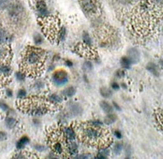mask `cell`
Instances as JSON below:
<instances>
[{"mask_svg": "<svg viewBox=\"0 0 163 159\" xmlns=\"http://www.w3.org/2000/svg\"><path fill=\"white\" fill-rule=\"evenodd\" d=\"M34 148L37 150V151H38V152H43V151L45 150V147H44V146H41V145H36L34 147Z\"/></svg>", "mask_w": 163, "mask_h": 159, "instance_id": "obj_39", "label": "cell"}, {"mask_svg": "<svg viewBox=\"0 0 163 159\" xmlns=\"http://www.w3.org/2000/svg\"><path fill=\"white\" fill-rule=\"evenodd\" d=\"M10 57V50L4 44H0V63H6Z\"/></svg>", "mask_w": 163, "mask_h": 159, "instance_id": "obj_9", "label": "cell"}, {"mask_svg": "<svg viewBox=\"0 0 163 159\" xmlns=\"http://www.w3.org/2000/svg\"><path fill=\"white\" fill-rule=\"evenodd\" d=\"M116 75H117L118 78H121V77L124 76V72H123L122 70H119L118 72H116Z\"/></svg>", "mask_w": 163, "mask_h": 159, "instance_id": "obj_42", "label": "cell"}, {"mask_svg": "<svg viewBox=\"0 0 163 159\" xmlns=\"http://www.w3.org/2000/svg\"><path fill=\"white\" fill-rule=\"evenodd\" d=\"M8 16L10 22L15 25L20 26L23 22V19L25 16V9L22 3L19 1L12 2L8 7Z\"/></svg>", "mask_w": 163, "mask_h": 159, "instance_id": "obj_5", "label": "cell"}, {"mask_svg": "<svg viewBox=\"0 0 163 159\" xmlns=\"http://www.w3.org/2000/svg\"><path fill=\"white\" fill-rule=\"evenodd\" d=\"M119 1L120 3H130L132 0H118Z\"/></svg>", "mask_w": 163, "mask_h": 159, "instance_id": "obj_47", "label": "cell"}, {"mask_svg": "<svg viewBox=\"0 0 163 159\" xmlns=\"http://www.w3.org/2000/svg\"><path fill=\"white\" fill-rule=\"evenodd\" d=\"M19 107L24 110V112L35 116L44 115L49 110L46 103L39 98H31L28 100L22 99L19 102Z\"/></svg>", "mask_w": 163, "mask_h": 159, "instance_id": "obj_4", "label": "cell"}, {"mask_svg": "<svg viewBox=\"0 0 163 159\" xmlns=\"http://www.w3.org/2000/svg\"><path fill=\"white\" fill-rule=\"evenodd\" d=\"M110 151L108 148H106L105 147H100V150H99V152L97 155V158H106L110 156Z\"/></svg>", "mask_w": 163, "mask_h": 159, "instance_id": "obj_16", "label": "cell"}, {"mask_svg": "<svg viewBox=\"0 0 163 159\" xmlns=\"http://www.w3.org/2000/svg\"><path fill=\"white\" fill-rule=\"evenodd\" d=\"M80 5L83 10L89 16H95L98 11L96 0H80Z\"/></svg>", "mask_w": 163, "mask_h": 159, "instance_id": "obj_6", "label": "cell"}, {"mask_svg": "<svg viewBox=\"0 0 163 159\" xmlns=\"http://www.w3.org/2000/svg\"><path fill=\"white\" fill-rule=\"evenodd\" d=\"M6 138H7V134H5V133H3V132H1V131H0V141L6 140Z\"/></svg>", "mask_w": 163, "mask_h": 159, "instance_id": "obj_40", "label": "cell"}, {"mask_svg": "<svg viewBox=\"0 0 163 159\" xmlns=\"http://www.w3.org/2000/svg\"><path fill=\"white\" fill-rule=\"evenodd\" d=\"M48 100H49L51 104H60V103L63 101V99H62V97L59 96L58 94H50V96L48 97Z\"/></svg>", "mask_w": 163, "mask_h": 159, "instance_id": "obj_17", "label": "cell"}, {"mask_svg": "<svg viewBox=\"0 0 163 159\" xmlns=\"http://www.w3.org/2000/svg\"><path fill=\"white\" fill-rule=\"evenodd\" d=\"M10 41V35L3 27L0 26V44H4Z\"/></svg>", "mask_w": 163, "mask_h": 159, "instance_id": "obj_12", "label": "cell"}, {"mask_svg": "<svg viewBox=\"0 0 163 159\" xmlns=\"http://www.w3.org/2000/svg\"><path fill=\"white\" fill-rule=\"evenodd\" d=\"M74 127L81 141L87 145L104 147L112 142L110 134L103 127H97L90 123H76Z\"/></svg>", "mask_w": 163, "mask_h": 159, "instance_id": "obj_1", "label": "cell"}, {"mask_svg": "<svg viewBox=\"0 0 163 159\" xmlns=\"http://www.w3.org/2000/svg\"><path fill=\"white\" fill-rule=\"evenodd\" d=\"M27 96V92H26L24 89H20L18 91V94H17V97L19 98V99H25V97Z\"/></svg>", "mask_w": 163, "mask_h": 159, "instance_id": "obj_34", "label": "cell"}, {"mask_svg": "<svg viewBox=\"0 0 163 159\" xmlns=\"http://www.w3.org/2000/svg\"><path fill=\"white\" fill-rule=\"evenodd\" d=\"M6 94H7V96H9V97L12 96V92H11V90H10V89H7Z\"/></svg>", "mask_w": 163, "mask_h": 159, "instance_id": "obj_45", "label": "cell"}, {"mask_svg": "<svg viewBox=\"0 0 163 159\" xmlns=\"http://www.w3.org/2000/svg\"><path fill=\"white\" fill-rule=\"evenodd\" d=\"M91 155L90 154H79V155H76V158H89L91 157Z\"/></svg>", "mask_w": 163, "mask_h": 159, "instance_id": "obj_37", "label": "cell"}, {"mask_svg": "<svg viewBox=\"0 0 163 159\" xmlns=\"http://www.w3.org/2000/svg\"><path fill=\"white\" fill-rule=\"evenodd\" d=\"M113 104H114V106H115V109H117V110H118V111H120V106H118V104H117V103L114 102Z\"/></svg>", "mask_w": 163, "mask_h": 159, "instance_id": "obj_46", "label": "cell"}, {"mask_svg": "<svg viewBox=\"0 0 163 159\" xmlns=\"http://www.w3.org/2000/svg\"><path fill=\"white\" fill-rule=\"evenodd\" d=\"M5 124L9 128H14L16 125V120L14 118L9 117L5 119Z\"/></svg>", "mask_w": 163, "mask_h": 159, "instance_id": "obj_20", "label": "cell"}, {"mask_svg": "<svg viewBox=\"0 0 163 159\" xmlns=\"http://www.w3.org/2000/svg\"><path fill=\"white\" fill-rule=\"evenodd\" d=\"M0 107L3 111H5V112L9 111V106H7V104H5V103L0 102Z\"/></svg>", "mask_w": 163, "mask_h": 159, "instance_id": "obj_38", "label": "cell"}, {"mask_svg": "<svg viewBox=\"0 0 163 159\" xmlns=\"http://www.w3.org/2000/svg\"><path fill=\"white\" fill-rule=\"evenodd\" d=\"M48 143L50 144L51 149L57 155L63 157L69 156L68 151V140L63 134V128H52L48 132Z\"/></svg>", "mask_w": 163, "mask_h": 159, "instance_id": "obj_3", "label": "cell"}, {"mask_svg": "<svg viewBox=\"0 0 163 159\" xmlns=\"http://www.w3.org/2000/svg\"><path fill=\"white\" fill-rule=\"evenodd\" d=\"M28 137H27V136H24V137L21 138V140L17 142V146H16L17 149H22V148H23L28 143Z\"/></svg>", "mask_w": 163, "mask_h": 159, "instance_id": "obj_23", "label": "cell"}, {"mask_svg": "<svg viewBox=\"0 0 163 159\" xmlns=\"http://www.w3.org/2000/svg\"><path fill=\"white\" fill-rule=\"evenodd\" d=\"M16 79H17L18 81H24V80H25V78H26L25 74L22 72H16Z\"/></svg>", "mask_w": 163, "mask_h": 159, "instance_id": "obj_33", "label": "cell"}, {"mask_svg": "<svg viewBox=\"0 0 163 159\" xmlns=\"http://www.w3.org/2000/svg\"><path fill=\"white\" fill-rule=\"evenodd\" d=\"M120 64H121V66H122L124 69H129L130 66H131V60H129L128 57H123L121 60H120Z\"/></svg>", "mask_w": 163, "mask_h": 159, "instance_id": "obj_24", "label": "cell"}, {"mask_svg": "<svg viewBox=\"0 0 163 159\" xmlns=\"http://www.w3.org/2000/svg\"><path fill=\"white\" fill-rule=\"evenodd\" d=\"M147 68H148V70L150 71V72H151L152 73H154L155 75L158 74L156 65H155V64H153V63H150V64L148 65Z\"/></svg>", "mask_w": 163, "mask_h": 159, "instance_id": "obj_30", "label": "cell"}, {"mask_svg": "<svg viewBox=\"0 0 163 159\" xmlns=\"http://www.w3.org/2000/svg\"><path fill=\"white\" fill-rule=\"evenodd\" d=\"M67 36V31L65 27H61L58 31V34H57V37H58V40L63 41L66 38Z\"/></svg>", "mask_w": 163, "mask_h": 159, "instance_id": "obj_25", "label": "cell"}, {"mask_svg": "<svg viewBox=\"0 0 163 159\" xmlns=\"http://www.w3.org/2000/svg\"><path fill=\"white\" fill-rule=\"evenodd\" d=\"M115 137L118 138V139H120V138L122 137V134L120 133V131L119 130L115 131Z\"/></svg>", "mask_w": 163, "mask_h": 159, "instance_id": "obj_41", "label": "cell"}, {"mask_svg": "<svg viewBox=\"0 0 163 159\" xmlns=\"http://www.w3.org/2000/svg\"><path fill=\"white\" fill-rule=\"evenodd\" d=\"M52 80L57 86H62L68 83L69 81V76L67 74L66 72L63 70L57 71L53 75H52Z\"/></svg>", "mask_w": 163, "mask_h": 159, "instance_id": "obj_8", "label": "cell"}, {"mask_svg": "<svg viewBox=\"0 0 163 159\" xmlns=\"http://www.w3.org/2000/svg\"><path fill=\"white\" fill-rule=\"evenodd\" d=\"M116 121V117L112 113H109V115L105 117L104 122L105 124H112Z\"/></svg>", "mask_w": 163, "mask_h": 159, "instance_id": "obj_19", "label": "cell"}, {"mask_svg": "<svg viewBox=\"0 0 163 159\" xmlns=\"http://www.w3.org/2000/svg\"><path fill=\"white\" fill-rule=\"evenodd\" d=\"M11 3H12V0H0V9H8V7L10 6Z\"/></svg>", "mask_w": 163, "mask_h": 159, "instance_id": "obj_28", "label": "cell"}, {"mask_svg": "<svg viewBox=\"0 0 163 159\" xmlns=\"http://www.w3.org/2000/svg\"><path fill=\"white\" fill-rule=\"evenodd\" d=\"M45 51L41 49L28 47L27 48L22 56V68L23 72L33 76L41 72L44 67Z\"/></svg>", "mask_w": 163, "mask_h": 159, "instance_id": "obj_2", "label": "cell"}, {"mask_svg": "<svg viewBox=\"0 0 163 159\" xmlns=\"http://www.w3.org/2000/svg\"><path fill=\"white\" fill-rule=\"evenodd\" d=\"M11 73V69L5 63H0V75L3 77H9Z\"/></svg>", "mask_w": 163, "mask_h": 159, "instance_id": "obj_14", "label": "cell"}, {"mask_svg": "<svg viewBox=\"0 0 163 159\" xmlns=\"http://www.w3.org/2000/svg\"><path fill=\"white\" fill-rule=\"evenodd\" d=\"M100 106H101V108L103 109L104 112H106V113H112L113 112V107L111 106L110 103H108L107 101H102L100 103Z\"/></svg>", "mask_w": 163, "mask_h": 159, "instance_id": "obj_18", "label": "cell"}, {"mask_svg": "<svg viewBox=\"0 0 163 159\" xmlns=\"http://www.w3.org/2000/svg\"><path fill=\"white\" fill-rule=\"evenodd\" d=\"M33 39H34L35 44H37V45H39V44H42L43 38H42V37H41L40 34H38V33H36V34L34 35V37H33Z\"/></svg>", "mask_w": 163, "mask_h": 159, "instance_id": "obj_32", "label": "cell"}, {"mask_svg": "<svg viewBox=\"0 0 163 159\" xmlns=\"http://www.w3.org/2000/svg\"><path fill=\"white\" fill-rule=\"evenodd\" d=\"M63 134L68 141H72V140H75L76 132L74 128L72 127H66V128H63Z\"/></svg>", "mask_w": 163, "mask_h": 159, "instance_id": "obj_10", "label": "cell"}, {"mask_svg": "<svg viewBox=\"0 0 163 159\" xmlns=\"http://www.w3.org/2000/svg\"><path fill=\"white\" fill-rule=\"evenodd\" d=\"M91 124L94 125V126H97V127H103V123L99 120H92V121L89 122Z\"/></svg>", "mask_w": 163, "mask_h": 159, "instance_id": "obj_35", "label": "cell"}, {"mask_svg": "<svg viewBox=\"0 0 163 159\" xmlns=\"http://www.w3.org/2000/svg\"><path fill=\"white\" fill-rule=\"evenodd\" d=\"M156 9H163V0H148Z\"/></svg>", "mask_w": 163, "mask_h": 159, "instance_id": "obj_27", "label": "cell"}, {"mask_svg": "<svg viewBox=\"0 0 163 159\" xmlns=\"http://www.w3.org/2000/svg\"><path fill=\"white\" fill-rule=\"evenodd\" d=\"M35 9L39 18L46 19L49 17V9L44 0H36L35 1Z\"/></svg>", "mask_w": 163, "mask_h": 159, "instance_id": "obj_7", "label": "cell"}, {"mask_svg": "<svg viewBox=\"0 0 163 159\" xmlns=\"http://www.w3.org/2000/svg\"><path fill=\"white\" fill-rule=\"evenodd\" d=\"M75 89L74 87H69L63 91V94L67 97H72L75 94Z\"/></svg>", "mask_w": 163, "mask_h": 159, "instance_id": "obj_26", "label": "cell"}, {"mask_svg": "<svg viewBox=\"0 0 163 159\" xmlns=\"http://www.w3.org/2000/svg\"><path fill=\"white\" fill-rule=\"evenodd\" d=\"M44 83L41 81V80H38V81L36 82L34 84V87L37 89H41L42 88L44 87Z\"/></svg>", "mask_w": 163, "mask_h": 159, "instance_id": "obj_36", "label": "cell"}, {"mask_svg": "<svg viewBox=\"0 0 163 159\" xmlns=\"http://www.w3.org/2000/svg\"><path fill=\"white\" fill-rule=\"evenodd\" d=\"M82 37H83V42L84 44L88 45V46H91L92 45V40H91V37L89 33H87L86 31H84L83 32V35H82Z\"/></svg>", "mask_w": 163, "mask_h": 159, "instance_id": "obj_21", "label": "cell"}, {"mask_svg": "<svg viewBox=\"0 0 163 159\" xmlns=\"http://www.w3.org/2000/svg\"><path fill=\"white\" fill-rule=\"evenodd\" d=\"M68 151L69 155H75L78 152V146L74 142V140L68 141Z\"/></svg>", "mask_w": 163, "mask_h": 159, "instance_id": "obj_15", "label": "cell"}, {"mask_svg": "<svg viewBox=\"0 0 163 159\" xmlns=\"http://www.w3.org/2000/svg\"><path fill=\"white\" fill-rule=\"evenodd\" d=\"M92 68H93V66H92V64L90 61H85L83 64V69L85 70V72H90L92 70Z\"/></svg>", "mask_w": 163, "mask_h": 159, "instance_id": "obj_31", "label": "cell"}, {"mask_svg": "<svg viewBox=\"0 0 163 159\" xmlns=\"http://www.w3.org/2000/svg\"><path fill=\"white\" fill-rule=\"evenodd\" d=\"M119 88H120L119 84H117V83H113V84H112V89H115V90H117V89H119Z\"/></svg>", "mask_w": 163, "mask_h": 159, "instance_id": "obj_43", "label": "cell"}, {"mask_svg": "<svg viewBox=\"0 0 163 159\" xmlns=\"http://www.w3.org/2000/svg\"><path fill=\"white\" fill-rule=\"evenodd\" d=\"M15 157H16V158H25L26 156H25V155H23L22 153H19V154L16 155V156H15Z\"/></svg>", "mask_w": 163, "mask_h": 159, "instance_id": "obj_44", "label": "cell"}, {"mask_svg": "<svg viewBox=\"0 0 163 159\" xmlns=\"http://www.w3.org/2000/svg\"><path fill=\"white\" fill-rule=\"evenodd\" d=\"M66 65H69V66H71V65H73V63L71 62L70 60H66Z\"/></svg>", "mask_w": 163, "mask_h": 159, "instance_id": "obj_48", "label": "cell"}, {"mask_svg": "<svg viewBox=\"0 0 163 159\" xmlns=\"http://www.w3.org/2000/svg\"><path fill=\"white\" fill-rule=\"evenodd\" d=\"M100 94L104 98H110L112 95V91L110 90V89L106 87H103L100 89Z\"/></svg>", "mask_w": 163, "mask_h": 159, "instance_id": "obj_22", "label": "cell"}, {"mask_svg": "<svg viewBox=\"0 0 163 159\" xmlns=\"http://www.w3.org/2000/svg\"><path fill=\"white\" fill-rule=\"evenodd\" d=\"M2 78H3V76H1V75H0V86H1V79H2Z\"/></svg>", "mask_w": 163, "mask_h": 159, "instance_id": "obj_49", "label": "cell"}, {"mask_svg": "<svg viewBox=\"0 0 163 159\" xmlns=\"http://www.w3.org/2000/svg\"><path fill=\"white\" fill-rule=\"evenodd\" d=\"M122 148H123V146L121 143H116L115 145V147H114V153L115 154V155H119L120 153L121 152V151H122Z\"/></svg>", "mask_w": 163, "mask_h": 159, "instance_id": "obj_29", "label": "cell"}, {"mask_svg": "<svg viewBox=\"0 0 163 159\" xmlns=\"http://www.w3.org/2000/svg\"><path fill=\"white\" fill-rule=\"evenodd\" d=\"M70 112L74 116H79L82 114L83 109L78 103H72V105H70Z\"/></svg>", "mask_w": 163, "mask_h": 159, "instance_id": "obj_13", "label": "cell"}, {"mask_svg": "<svg viewBox=\"0 0 163 159\" xmlns=\"http://www.w3.org/2000/svg\"><path fill=\"white\" fill-rule=\"evenodd\" d=\"M127 55H128L129 60H131L132 63H137L140 59V54L138 52V50L137 49H134V48L129 50Z\"/></svg>", "mask_w": 163, "mask_h": 159, "instance_id": "obj_11", "label": "cell"}]
</instances>
